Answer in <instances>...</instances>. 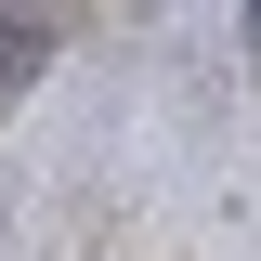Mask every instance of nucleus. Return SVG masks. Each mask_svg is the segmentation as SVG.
Returning a JSON list of instances; mask_svg holds the SVG:
<instances>
[{
	"mask_svg": "<svg viewBox=\"0 0 261 261\" xmlns=\"http://www.w3.org/2000/svg\"><path fill=\"white\" fill-rule=\"evenodd\" d=\"M248 39H261V0H248Z\"/></svg>",
	"mask_w": 261,
	"mask_h": 261,
	"instance_id": "nucleus-2",
	"label": "nucleus"
},
{
	"mask_svg": "<svg viewBox=\"0 0 261 261\" xmlns=\"http://www.w3.org/2000/svg\"><path fill=\"white\" fill-rule=\"evenodd\" d=\"M39 53H53V27H39V13H0V92H27Z\"/></svg>",
	"mask_w": 261,
	"mask_h": 261,
	"instance_id": "nucleus-1",
	"label": "nucleus"
}]
</instances>
